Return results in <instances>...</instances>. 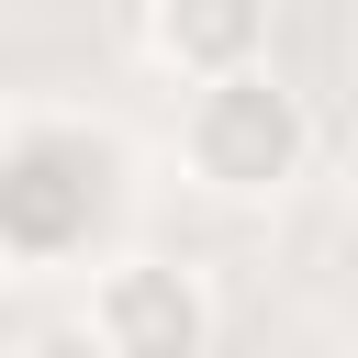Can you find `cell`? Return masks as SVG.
Returning <instances> with one entry per match:
<instances>
[{
    "label": "cell",
    "mask_w": 358,
    "mask_h": 358,
    "mask_svg": "<svg viewBox=\"0 0 358 358\" xmlns=\"http://www.w3.org/2000/svg\"><path fill=\"white\" fill-rule=\"evenodd\" d=\"M179 157H190V179H201L213 201H280V190L313 168V112H302V90L257 56V67H224V78L190 90Z\"/></svg>",
    "instance_id": "6da1fadb"
},
{
    "label": "cell",
    "mask_w": 358,
    "mask_h": 358,
    "mask_svg": "<svg viewBox=\"0 0 358 358\" xmlns=\"http://www.w3.org/2000/svg\"><path fill=\"white\" fill-rule=\"evenodd\" d=\"M90 336L112 358H213V291L179 257H123L90 291Z\"/></svg>",
    "instance_id": "7a4b0ae2"
},
{
    "label": "cell",
    "mask_w": 358,
    "mask_h": 358,
    "mask_svg": "<svg viewBox=\"0 0 358 358\" xmlns=\"http://www.w3.org/2000/svg\"><path fill=\"white\" fill-rule=\"evenodd\" d=\"M145 45H157V67L168 78H224V67H257L268 56V0H157V22H145Z\"/></svg>",
    "instance_id": "3957f363"
},
{
    "label": "cell",
    "mask_w": 358,
    "mask_h": 358,
    "mask_svg": "<svg viewBox=\"0 0 358 358\" xmlns=\"http://www.w3.org/2000/svg\"><path fill=\"white\" fill-rule=\"evenodd\" d=\"M22 358H112L101 336H90V313L78 324H45V336H22Z\"/></svg>",
    "instance_id": "277c9868"
}]
</instances>
